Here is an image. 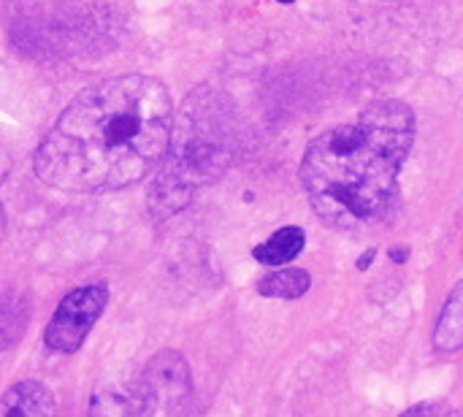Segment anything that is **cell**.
<instances>
[{
  "label": "cell",
  "mask_w": 463,
  "mask_h": 417,
  "mask_svg": "<svg viewBox=\"0 0 463 417\" xmlns=\"http://www.w3.org/2000/svg\"><path fill=\"white\" fill-rule=\"evenodd\" d=\"M312 280L304 269H279L258 282V293L266 299H301Z\"/></svg>",
  "instance_id": "9"
},
{
  "label": "cell",
  "mask_w": 463,
  "mask_h": 417,
  "mask_svg": "<svg viewBox=\"0 0 463 417\" xmlns=\"http://www.w3.org/2000/svg\"><path fill=\"white\" fill-rule=\"evenodd\" d=\"M106 301H109L106 285H87L68 293L46 326L43 334L46 347L54 353H76L84 345L95 320L100 317V312L106 309Z\"/></svg>",
  "instance_id": "3"
},
{
  "label": "cell",
  "mask_w": 463,
  "mask_h": 417,
  "mask_svg": "<svg viewBox=\"0 0 463 417\" xmlns=\"http://www.w3.org/2000/svg\"><path fill=\"white\" fill-rule=\"evenodd\" d=\"M412 141L415 111L393 98L317 136L301 163V185L317 217L339 231L380 220L396 198Z\"/></svg>",
  "instance_id": "2"
},
{
  "label": "cell",
  "mask_w": 463,
  "mask_h": 417,
  "mask_svg": "<svg viewBox=\"0 0 463 417\" xmlns=\"http://www.w3.org/2000/svg\"><path fill=\"white\" fill-rule=\"evenodd\" d=\"M146 404L141 396H128L119 391H106L92 399L90 417H144Z\"/></svg>",
  "instance_id": "10"
},
{
  "label": "cell",
  "mask_w": 463,
  "mask_h": 417,
  "mask_svg": "<svg viewBox=\"0 0 463 417\" xmlns=\"http://www.w3.org/2000/svg\"><path fill=\"white\" fill-rule=\"evenodd\" d=\"M190 393V369L184 364V358L174 350L157 353L149 366H146V377H144V404L149 412V404L155 407H174L182 404Z\"/></svg>",
  "instance_id": "4"
},
{
  "label": "cell",
  "mask_w": 463,
  "mask_h": 417,
  "mask_svg": "<svg viewBox=\"0 0 463 417\" xmlns=\"http://www.w3.org/2000/svg\"><path fill=\"white\" fill-rule=\"evenodd\" d=\"M374 255H377V250H369V252L358 261V269H361V271H364V269H369V263L374 261Z\"/></svg>",
  "instance_id": "14"
},
{
  "label": "cell",
  "mask_w": 463,
  "mask_h": 417,
  "mask_svg": "<svg viewBox=\"0 0 463 417\" xmlns=\"http://www.w3.org/2000/svg\"><path fill=\"white\" fill-rule=\"evenodd\" d=\"M391 258H393L396 263H404V261H407V247H402V250L393 247V250H391Z\"/></svg>",
  "instance_id": "13"
},
{
  "label": "cell",
  "mask_w": 463,
  "mask_h": 417,
  "mask_svg": "<svg viewBox=\"0 0 463 417\" xmlns=\"http://www.w3.org/2000/svg\"><path fill=\"white\" fill-rule=\"evenodd\" d=\"M399 417H442L439 415V407L437 404H418L412 410H407L404 415Z\"/></svg>",
  "instance_id": "11"
},
{
  "label": "cell",
  "mask_w": 463,
  "mask_h": 417,
  "mask_svg": "<svg viewBox=\"0 0 463 417\" xmlns=\"http://www.w3.org/2000/svg\"><path fill=\"white\" fill-rule=\"evenodd\" d=\"M434 345L442 353H456L463 347V282L453 288V293L448 296V301L439 312Z\"/></svg>",
  "instance_id": "8"
},
{
  "label": "cell",
  "mask_w": 463,
  "mask_h": 417,
  "mask_svg": "<svg viewBox=\"0 0 463 417\" xmlns=\"http://www.w3.org/2000/svg\"><path fill=\"white\" fill-rule=\"evenodd\" d=\"M0 417H54V396L35 380L16 383L0 396Z\"/></svg>",
  "instance_id": "5"
},
{
  "label": "cell",
  "mask_w": 463,
  "mask_h": 417,
  "mask_svg": "<svg viewBox=\"0 0 463 417\" xmlns=\"http://www.w3.org/2000/svg\"><path fill=\"white\" fill-rule=\"evenodd\" d=\"M279 3H293V0H279Z\"/></svg>",
  "instance_id": "15"
},
{
  "label": "cell",
  "mask_w": 463,
  "mask_h": 417,
  "mask_svg": "<svg viewBox=\"0 0 463 417\" xmlns=\"http://www.w3.org/2000/svg\"><path fill=\"white\" fill-rule=\"evenodd\" d=\"M171 144V95L152 76H114L79 92L35 152V174L68 193L141 182Z\"/></svg>",
  "instance_id": "1"
},
{
  "label": "cell",
  "mask_w": 463,
  "mask_h": 417,
  "mask_svg": "<svg viewBox=\"0 0 463 417\" xmlns=\"http://www.w3.org/2000/svg\"><path fill=\"white\" fill-rule=\"evenodd\" d=\"M30 326V299L22 290L0 293V350L14 347Z\"/></svg>",
  "instance_id": "6"
},
{
  "label": "cell",
  "mask_w": 463,
  "mask_h": 417,
  "mask_svg": "<svg viewBox=\"0 0 463 417\" xmlns=\"http://www.w3.org/2000/svg\"><path fill=\"white\" fill-rule=\"evenodd\" d=\"M304 244H307L304 231L296 228V225H288V228H279L269 242L258 244L252 250V255L263 266H285V263H290L293 258L301 255Z\"/></svg>",
  "instance_id": "7"
},
{
  "label": "cell",
  "mask_w": 463,
  "mask_h": 417,
  "mask_svg": "<svg viewBox=\"0 0 463 417\" xmlns=\"http://www.w3.org/2000/svg\"><path fill=\"white\" fill-rule=\"evenodd\" d=\"M456 417H463V410H461V412H458V415H456Z\"/></svg>",
  "instance_id": "16"
},
{
  "label": "cell",
  "mask_w": 463,
  "mask_h": 417,
  "mask_svg": "<svg viewBox=\"0 0 463 417\" xmlns=\"http://www.w3.org/2000/svg\"><path fill=\"white\" fill-rule=\"evenodd\" d=\"M8 168H11V160H8L5 149L0 147V187H3V182L8 176ZM0 236H3V206H0Z\"/></svg>",
  "instance_id": "12"
}]
</instances>
